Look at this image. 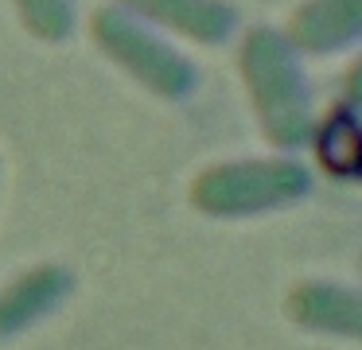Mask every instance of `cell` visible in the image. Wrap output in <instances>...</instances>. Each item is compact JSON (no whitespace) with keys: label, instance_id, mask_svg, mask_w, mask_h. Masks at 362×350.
<instances>
[{"label":"cell","instance_id":"277c9868","mask_svg":"<svg viewBox=\"0 0 362 350\" xmlns=\"http://www.w3.org/2000/svg\"><path fill=\"white\" fill-rule=\"evenodd\" d=\"M362 31V0H308L288 20V35L304 51H331Z\"/></svg>","mask_w":362,"mask_h":350},{"label":"cell","instance_id":"7a4b0ae2","mask_svg":"<svg viewBox=\"0 0 362 350\" xmlns=\"http://www.w3.org/2000/svg\"><path fill=\"white\" fill-rule=\"evenodd\" d=\"M308 171L288 160H253L206 168L191 187V202L206 214H253L304 194Z\"/></svg>","mask_w":362,"mask_h":350},{"label":"cell","instance_id":"3957f363","mask_svg":"<svg viewBox=\"0 0 362 350\" xmlns=\"http://www.w3.org/2000/svg\"><path fill=\"white\" fill-rule=\"evenodd\" d=\"M90 31L102 43V51L113 62H121L125 70H133L148 90L164 93V98H175V93H183L191 86V70L180 62V54H172L160 39L141 31L133 20H121L117 12L102 8L94 16V23H90Z\"/></svg>","mask_w":362,"mask_h":350},{"label":"cell","instance_id":"52a82bcc","mask_svg":"<svg viewBox=\"0 0 362 350\" xmlns=\"http://www.w3.org/2000/svg\"><path fill=\"white\" fill-rule=\"evenodd\" d=\"M129 4L141 8L152 20L168 23V28L183 31V35L203 39V43L222 39L230 28V20H234L230 8L218 4V0H129Z\"/></svg>","mask_w":362,"mask_h":350},{"label":"cell","instance_id":"9c48e42d","mask_svg":"<svg viewBox=\"0 0 362 350\" xmlns=\"http://www.w3.org/2000/svg\"><path fill=\"white\" fill-rule=\"evenodd\" d=\"M16 8H20V20L28 23V31H35L43 39H59L71 28L66 0H16Z\"/></svg>","mask_w":362,"mask_h":350},{"label":"cell","instance_id":"30bf717a","mask_svg":"<svg viewBox=\"0 0 362 350\" xmlns=\"http://www.w3.org/2000/svg\"><path fill=\"white\" fill-rule=\"evenodd\" d=\"M346 98H351V101H358V105H362V59L354 62V66H351V74H346Z\"/></svg>","mask_w":362,"mask_h":350},{"label":"cell","instance_id":"5b68a950","mask_svg":"<svg viewBox=\"0 0 362 350\" xmlns=\"http://www.w3.org/2000/svg\"><path fill=\"white\" fill-rule=\"evenodd\" d=\"M288 315L304 327L362 339V296L331 284H300L288 296Z\"/></svg>","mask_w":362,"mask_h":350},{"label":"cell","instance_id":"6da1fadb","mask_svg":"<svg viewBox=\"0 0 362 350\" xmlns=\"http://www.w3.org/2000/svg\"><path fill=\"white\" fill-rule=\"evenodd\" d=\"M242 78L250 86V98L257 105L261 129L273 144H300L312 132V113H308V93L300 82L296 62L288 59L284 43L269 28H253L242 43Z\"/></svg>","mask_w":362,"mask_h":350},{"label":"cell","instance_id":"8992f818","mask_svg":"<svg viewBox=\"0 0 362 350\" xmlns=\"http://www.w3.org/2000/svg\"><path fill=\"white\" fill-rule=\"evenodd\" d=\"M59 296H63V272L59 269H32V272H24V276H16L4 292H0V334L32 323V319L43 315Z\"/></svg>","mask_w":362,"mask_h":350},{"label":"cell","instance_id":"ba28073f","mask_svg":"<svg viewBox=\"0 0 362 350\" xmlns=\"http://www.w3.org/2000/svg\"><path fill=\"white\" fill-rule=\"evenodd\" d=\"M315 156L331 175H362V124L346 113H331L315 129Z\"/></svg>","mask_w":362,"mask_h":350}]
</instances>
